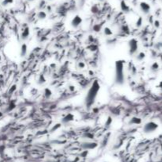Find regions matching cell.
<instances>
[{"instance_id":"6da1fadb","label":"cell","mask_w":162,"mask_h":162,"mask_svg":"<svg viewBox=\"0 0 162 162\" xmlns=\"http://www.w3.org/2000/svg\"><path fill=\"white\" fill-rule=\"evenodd\" d=\"M100 89V86L99 82L97 80H94L93 83L91 84L85 98V105L88 110L90 109L95 103V101L96 99L97 95H98Z\"/></svg>"},{"instance_id":"7a4b0ae2","label":"cell","mask_w":162,"mask_h":162,"mask_svg":"<svg viewBox=\"0 0 162 162\" xmlns=\"http://www.w3.org/2000/svg\"><path fill=\"white\" fill-rule=\"evenodd\" d=\"M124 61L119 60L115 64V83L117 85H123L125 82L124 75Z\"/></svg>"},{"instance_id":"3957f363","label":"cell","mask_w":162,"mask_h":162,"mask_svg":"<svg viewBox=\"0 0 162 162\" xmlns=\"http://www.w3.org/2000/svg\"><path fill=\"white\" fill-rule=\"evenodd\" d=\"M159 125L155 122H148L143 126V132L145 133H152L158 129Z\"/></svg>"},{"instance_id":"277c9868","label":"cell","mask_w":162,"mask_h":162,"mask_svg":"<svg viewBox=\"0 0 162 162\" xmlns=\"http://www.w3.org/2000/svg\"><path fill=\"white\" fill-rule=\"evenodd\" d=\"M128 46H129V54L131 56L134 55L138 49V41L135 38H131L128 41Z\"/></svg>"},{"instance_id":"5b68a950","label":"cell","mask_w":162,"mask_h":162,"mask_svg":"<svg viewBox=\"0 0 162 162\" xmlns=\"http://www.w3.org/2000/svg\"><path fill=\"white\" fill-rule=\"evenodd\" d=\"M82 18H81V16H79V15H75L74 17L72 18V20H71V26L73 27V28H78V26H80L81 25H82Z\"/></svg>"},{"instance_id":"8992f818","label":"cell","mask_w":162,"mask_h":162,"mask_svg":"<svg viewBox=\"0 0 162 162\" xmlns=\"http://www.w3.org/2000/svg\"><path fill=\"white\" fill-rule=\"evenodd\" d=\"M139 7H140V10H141V11L145 14H147L150 12L151 7H150V5L146 2H141L140 3Z\"/></svg>"},{"instance_id":"52a82bcc","label":"cell","mask_w":162,"mask_h":162,"mask_svg":"<svg viewBox=\"0 0 162 162\" xmlns=\"http://www.w3.org/2000/svg\"><path fill=\"white\" fill-rule=\"evenodd\" d=\"M74 120V115L71 113H69V114L66 115L63 118H62V123L63 124H67L71 122Z\"/></svg>"},{"instance_id":"ba28073f","label":"cell","mask_w":162,"mask_h":162,"mask_svg":"<svg viewBox=\"0 0 162 162\" xmlns=\"http://www.w3.org/2000/svg\"><path fill=\"white\" fill-rule=\"evenodd\" d=\"M120 8L122 10V11L124 13H129L130 12V7L127 4V3L124 1V0H122L120 2Z\"/></svg>"},{"instance_id":"9c48e42d","label":"cell","mask_w":162,"mask_h":162,"mask_svg":"<svg viewBox=\"0 0 162 162\" xmlns=\"http://www.w3.org/2000/svg\"><path fill=\"white\" fill-rule=\"evenodd\" d=\"M142 123V119L138 117H133L129 121L130 125H139Z\"/></svg>"},{"instance_id":"30bf717a","label":"cell","mask_w":162,"mask_h":162,"mask_svg":"<svg viewBox=\"0 0 162 162\" xmlns=\"http://www.w3.org/2000/svg\"><path fill=\"white\" fill-rule=\"evenodd\" d=\"M29 34H30L29 28V27H25V28L23 30L22 33H21V39H22V40H26L29 37Z\"/></svg>"},{"instance_id":"8fae6325","label":"cell","mask_w":162,"mask_h":162,"mask_svg":"<svg viewBox=\"0 0 162 162\" xmlns=\"http://www.w3.org/2000/svg\"><path fill=\"white\" fill-rule=\"evenodd\" d=\"M27 51H28V47H27L26 44H22L21 47V57H25L27 54Z\"/></svg>"},{"instance_id":"7c38bea8","label":"cell","mask_w":162,"mask_h":162,"mask_svg":"<svg viewBox=\"0 0 162 162\" xmlns=\"http://www.w3.org/2000/svg\"><path fill=\"white\" fill-rule=\"evenodd\" d=\"M159 68H160V66L157 62H153L150 66V70L153 72H156L159 70Z\"/></svg>"},{"instance_id":"4fadbf2b","label":"cell","mask_w":162,"mask_h":162,"mask_svg":"<svg viewBox=\"0 0 162 162\" xmlns=\"http://www.w3.org/2000/svg\"><path fill=\"white\" fill-rule=\"evenodd\" d=\"M51 95H52V92H51V91L49 88H44V96L45 99H49L50 97L51 96Z\"/></svg>"},{"instance_id":"5bb4252c","label":"cell","mask_w":162,"mask_h":162,"mask_svg":"<svg viewBox=\"0 0 162 162\" xmlns=\"http://www.w3.org/2000/svg\"><path fill=\"white\" fill-rule=\"evenodd\" d=\"M145 57V53L143 52H138L137 54L136 59H137L138 61H142L144 60Z\"/></svg>"},{"instance_id":"9a60e30c","label":"cell","mask_w":162,"mask_h":162,"mask_svg":"<svg viewBox=\"0 0 162 162\" xmlns=\"http://www.w3.org/2000/svg\"><path fill=\"white\" fill-rule=\"evenodd\" d=\"M46 17H47V14L44 11H39L38 13H37V18L40 20L45 19Z\"/></svg>"},{"instance_id":"2e32d148","label":"cell","mask_w":162,"mask_h":162,"mask_svg":"<svg viewBox=\"0 0 162 162\" xmlns=\"http://www.w3.org/2000/svg\"><path fill=\"white\" fill-rule=\"evenodd\" d=\"M104 34L106 36H112L113 34V32L112 31V30L110 28H109V27H105L104 29Z\"/></svg>"},{"instance_id":"e0dca14e","label":"cell","mask_w":162,"mask_h":162,"mask_svg":"<svg viewBox=\"0 0 162 162\" xmlns=\"http://www.w3.org/2000/svg\"><path fill=\"white\" fill-rule=\"evenodd\" d=\"M14 0H3L2 2V5L3 7H7L9 5H11L14 3Z\"/></svg>"},{"instance_id":"ac0fdd59","label":"cell","mask_w":162,"mask_h":162,"mask_svg":"<svg viewBox=\"0 0 162 162\" xmlns=\"http://www.w3.org/2000/svg\"><path fill=\"white\" fill-rule=\"evenodd\" d=\"M45 81H46V79H45V78H44V76L43 75H40V77H39V79H38V83L39 84H44V83H45Z\"/></svg>"},{"instance_id":"d6986e66","label":"cell","mask_w":162,"mask_h":162,"mask_svg":"<svg viewBox=\"0 0 162 162\" xmlns=\"http://www.w3.org/2000/svg\"><path fill=\"white\" fill-rule=\"evenodd\" d=\"M142 17H139L138 19L136 21V26L139 28V27L142 26Z\"/></svg>"},{"instance_id":"ffe728a7","label":"cell","mask_w":162,"mask_h":162,"mask_svg":"<svg viewBox=\"0 0 162 162\" xmlns=\"http://www.w3.org/2000/svg\"><path fill=\"white\" fill-rule=\"evenodd\" d=\"M112 118H111V117H109V118H107V121H106V122H105V126H109L111 125V124H112Z\"/></svg>"},{"instance_id":"44dd1931","label":"cell","mask_w":162,"mask_h":162,"mask_svg":"<svg viewBox=\"0 0 162 162\" xmlns=\"http://www.w3.org/2000/svg\"><path fill=\"white\" fill-rule=\"evenodd\" d=\"M78 68L83 69V68H85V63H84V62H78Z\"/></svg>"},{"instance_id":"7402d4cb","label":"cell","mask_w":162,"mask_h":162,"mask_svg":"<svg viewBox=\"0 0 162 162\" xmlns=\"http://www.w3.org/2000/svg\"><path fill=\"white\" fill-rule=\"evenodd\" d=\"M154 26L156 27V28H159V27H160V21H157V20H156L154 21Z\"/></svg>"},{"instance_id":"603a6c76","label":"cell","mask_w":162,"mask_h":162,"mask_svg":"<svg viewBox=\"0 0 162 162\" xmlns=\"http://www.w3.org/2000/svg\"><path fill=\"white\" fill-rule=\"evenodd\" d=\"M68 89H69L70 91H74L75 90V87H74V86H73V85H70L68 87Z\"/></svg>"},{"instance_id":"cb8c5ba5","label":"cell","mask_w":162,"mask_h":162,"mask_svg":"<svg viewBox=\"0 0 162 162\" xmlns=\"http://www.w3.org/2000/svg\"><path fill=\"white\" fill-rule=\"evenodd\" d=\"M27 1H29V2H33V1H35V0H27Z\"/></svg>"},{"instance_id":"d4e9b609","label":"cell","mask_w":162,"mask_h":162,"mask_svg":"<svg viewBox=\"0 0 162 162\" xmlns=\"http://www.w3.org/2000/svg\"><path fill=\"white\" fill-rule=\"evenodd\" d=\"M160 88H162V81H161V82H160Z\"/></svg>"},{"instance_id":"484cf974","label":"cell","mask_w":162,"mask_h":162,"mask_svg":"<svg viewBox=\"0 0 162 162\" xmlns=\"http://www.w3.org/2000/svg\"><path fill=\"white\" fill-rule=\"evenodd\" d=\"M100 2H102V1H104V0H99Z\"/></svg>"}]
</instances>
